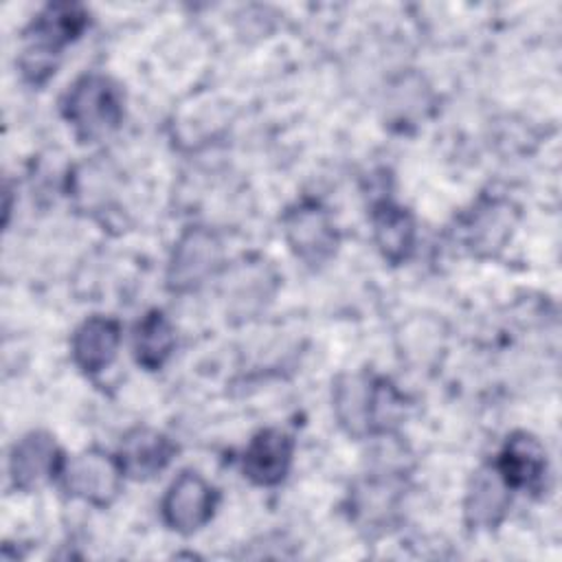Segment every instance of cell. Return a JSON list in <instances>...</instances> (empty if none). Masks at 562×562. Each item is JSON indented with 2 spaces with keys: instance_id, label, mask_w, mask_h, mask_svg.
I'll return each instance as SVG.
<instances>
[{
  "instance_id": "obj_5",
  "label": "cell",
  "mask_w": 562,
  "mask_h": 562,
  "mask_svg": "<svg viewBox=\"0 0 562 562\" xmlns=\"http://www.w3.org/2000/svg\"><path fill=\"white\" fill-rule=\"evenodd\" d=\"M59 481L70 498L105 509L121 496L125 474L116 454L112 457L99 448H90L64 459Z\"/></svg>"
},
{
  "instance_id": "obj_14",
  "label": "cell",
  "mask_w": 562,
  "mask_h": 562,
  "mask_svg": "<svg viewBox=\"0 0 562 562\" xmlns=\"http://www.w3.org/2000/svg\"><path fill=\"white\" fill-rule=\"evenodd\" d=\"M121 325L112 316H88L70 338V356L77 369L86 375H99L105 371L121 347Z\"/></svg>"
},
{
  "instance_id": "obj_15",
  "label": "cell",
  "mask_w": 562,
  "mask_h": 562,
  "mask_svg": "<svg viewBox=\"0 0 562 562\" xmlns=\"http://www.w3.org/2000/svg\"><path fill=\"white\" fill-rule=\"evenodd\" d=\"M371 235L382 259L400 266L415 250L417 228L408 209L391 200H380L371 206Z\"/></svg>"
},
{
  "instance_id": "obj_1",
  "label": "cell",
  "mask_w": 562,
  "mask_h": 562,
  "mask_svg": "<svg viewBox=\"0 0 562 562\" xmlns=\"http://www.w3.org/2000/svg\"><path fill=\"white\" fill-rule=\"evenodd\" d=\"M331 402L338 426L353 439L386 437L404 417V395L391 380L371 371L338 375Z\"/></svg>"
},
{
  "instance_id": "obj_13",
  "label": "cell",
  "mask_w": 562,
  "mask_h": 562,
  "mask_svg": "<svg viewBox=\"0 0 562 562\" xmlns=\"http://www.w3.org/2000/svg\"><path fill=\"white\" fill-rule=\"evenodd\" d=\"M176 450V443L165 432L136 426L123 435L116 459L125 479L149 481L171 463Z\"/></svg>"
},
{
  "instance_id": "obj_18",
  "label": "cell",
  "mask_w": 562,
  "mask_h": 562,
  "mask_svg": "<svg viewBox=\"0 0 562 562\" xmlns=\"http://www.w3.org/2000/svg\"><path fill=\"white\" fill-rule=\"evenodd\" d=\"M241 279L233 272L226 283V299L231 301V310L239 305V314H252V310H259L263 305V299H268L274 290L277 277L268 270L266 263H248L237 268Z\"/></svg>"
},
{
  "instance_id": "obj_3",
  "label": "cell",
  "mask_w": 562,
  "mask_h": 562,
  "mask_svg": "<svg viewBox=\"0 0 562 562\" xmlns=\"http://www.w3.org/2000/svg\"><path fill=\"white\" fill-rule=\"evenodd\" d=\"M88 26V13L79 4H46L26 29V48L20 59L22 72L31 83H42L55 72L57 55L75 42Z\"/></svg>"
},
{
  "instance_id": "obj_11",
  "label": "cell",
  "mask_w": 562,
  "mask_h": 562,
  "mask_svg": "<svg viewBox=\"0 0 562 562\" xmlns=\"http://www.w3.org/2000/svg\"><path fill=\"white\" fill-rule=\"evenodd\" d=\"M512 487L503 481L494 463L479 468L465 490L463 498V520L472 531L496 529L512 505Z\"/></svg>"
},
{
  "instance_id": "obj_12",
  "label": "cell",
  "mask_w": 562,
  "mask_h": 562,
  "mask_svg": "<svg viewBox=\"0 0 562 562\" xmlns=\"http://www.w3.org/2000/svg\"><path fill=\"white\" fill-rule=\"evenodd\" d=\"M292 457L294 439L281 428H263L241 454V474L259 487H274L288 476Z\"/></svg>"
},
{
  "instance_id": "obj_6",
  "label": "cell",
  "mask_w": 562,
  "mask_h": 562,
  "mask_svg": "<svg viewBox=\"0 0 562 562\" xmlns=\"http://www.w3.org/2000/svg\"><path fill=\"white\" fill-rule=\"evenodd\" d=\"M224 266L222 239L206 226H189L173 244L167 266V288L176 294L200 290Z\"/></svg>"
},
{
  "instance_id": "obj_16",
  "label": "cell",
  "mask_w": 562,
  "mask_h": 562,
  "mask_svg": "<svg viewBox=\"0 0 562 562\" xmlns=\"http://www.w3.org/2000/svg\"><path fill=\"white\" fill-rule=\"evenodd\" d=\"M465 244L476 255H494L509 239L514 206L507 200H483L465 220Z\"/></svg>"
},
{
  "instance_id": "obj_2",
  "label": "cell",
  "mask_w": 562,
  "mask_h": 562,
  "mask_svg": "<svg viewBox=\"0 0 562 562\" xmlns=\"http://www.w3.org/2000/svg\"><path fill=\"white\" fill-rule=\"evenodd\" d=\"M61 116L81 143L103 140L123 121V94L108 75L86 72L68 86Z\"/></svg>"
},
{
  "instance_id": "obj_10",
  "label": "cell",
  "mask_w": 562,
  "mask_h": 562,
  "mask_svg": "<svg viewBox=\"0 0 562 562\" xmlns=\"http://www.w3.org/2000/svg\"><path fill=\"white\" fill-rule=\"evenodd\" d=\"M494 468L514 492L538 494L547 487V448L536 435L527 430H516L505 439L494 459Z\"/></svg>"
},
{
  "instance_id": "obj_4",
  "label": "cell",
  "mask_w": 562,
  "mask_h": 562,
  "mask_svg": "<svg viewBox=\"0 0 562 562\" xmlns=\"http://www.w3.org/2000/svg\"><path fill=\"white\" fill-rule=\"evenodd\" d=\"M404 498V472L395 465H380L358 479L349 490V520L367 536L386 533L400 520Z\"/></svg>"
},
{
  "instance_id": "obj_17",
  "label": "cell",
  "mask_w": 562,
  "mask_h": 562,
  "mask_svg": "<svg viewBox=\"0 0 562 562\" xmlns=\"http://www.w3.org/2000/svg\"><path fill=\"white\" fill-rule=\"evenodd\" d=\"M136 362L147 371H158L176 349V329L162 310H149L134 327L132 340Z\"/></svg>"
},
{
  "instance_id": "obj_8",
  "label": "cell",
  "mask_w": 562,
  "mask_h": 562,
  "mask_svg": "<svg viewBox=\"0 0 562 562\" xmlns=\"http://www.w3.org/2000/svg\"><path fill=\"white\" fill-rule=\"evenodd\" d=\"M217 490L195 470H182L167 487L160 501L162 522L180 533L191 536L213 518L217 509Z\"/></svg>"
},
{
  "instance_id": "obj_7",
  "label": "cell",
  "mask_w": 562,
  "mask_h": 562,
  "mask_svg": "<svg viewBox=\"0 0 562 562\" xmlns=\"http://www.w3.org/2000/svg\"><path fill=\"white\" fill-rule=\"evenodd\" d=\"M281 231L288 248L307 266L327 263L340 244L331 213L316 200H301L281 217Z\"/></svg>"
},
{
  "instance_id": "obj_9",
  "label": "cell",
  "mask_w": 562,
  "mask_h": 562,
  "mask_svg": "<svg viewBox=\"0 0 562 562\" xmlns=\"http://www.w3.org/2000/svg\"><path fill=\"white\" fill-rule=\"evenodd\" d=\"M64 454L55 437L46 430H31L22 435L9 452V479L20 492H35L59 479Z\"/></svg>"
}]
</instances>
